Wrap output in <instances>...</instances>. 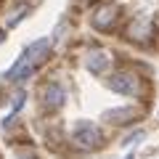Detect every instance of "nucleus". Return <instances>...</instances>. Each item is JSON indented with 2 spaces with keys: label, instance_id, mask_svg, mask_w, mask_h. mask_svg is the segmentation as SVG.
<instances>
[{
  "label": "nucleus",
  "instance_id": "f03ea898",
  "mask_svg": "<svg viewBox=\"0 0 159 159\" xmlns=\"http://www.w3.org/2000/svg\"><path fill=\"white\" fill-rule=\"evenodd\" d=\"M72 141H74V146L77 148H82V151H93V148L101 143V130H98L93 122H77L74 125V135H72Z\"/></svg>",
  "mask_w": 159,
  "mask_h": 159
},
{
  "label": "nucleus",
  "instance_id": "1a4fd4ad",
  "mask_svg": "<svg viewBox=\"0 0 159 159\" xmlns=\"http://www.w3.org/2000/svg\"><path fill=\"white\" fill-rule=\"evenodd\" d=\"M21 16H24V8H19V11L13 13L11 19H8V27H13V24H19V19H21Z\"/></svg>",
  "mask_w": 159,
  "mask_h": 159
},
{
  "label": "nucleus",
  "instance_id": "423d86ee",
  "mask_svg": "<svg viewBox=\"0 0 159 159\" xmlns=\"http://www.w3.org/2000/svg\"><path fill=\"white\" fill-rule=\"evenodd\" d=\"M141 117V109L138 106H125V109H109L103 111V122H111V125H127V122H135Z\"/></svg>",
  "mask_w": 159,
  "mask_h": 159
},
{
  "label": "nucleus",
  "instance_id": "6e6552de",
  "mask_svg": "<svg viewBox=\"0 0 159 159\" xmlns=\"http://www.w3.org/2000/svg\"><path fill=\"white\" fill-rule=\"evenodd\" d=\"M148 34H151V21L143 19V16H138L135 21L127 27V37H130V40H146Z\"/></svg>",
  "mask_w": 159,
  "mask_h": 159
},
{
  "label": "nucleus",
  "instance_id": "20e7f679",
  "mask_svg": "<svg viewBox=\"0 0 159 159\" xmlns=\"http://www.w3.org/2000/svg\"><path fill=\"white\" fill-rule=\"evenodd\" d=\"M119 16V6L117 3H103L101 8H96V13H93V27L96 29H109L114 21H117Z\"/></svg>",
  "mask_w": 159,
  "mask_h": 159
},
{
  "label": "nucleus",
  "instance_id": "39448f33",
  "mask_svg": "<svg viewBox=\"0 0 159 159\" xmlns=\"http://www.w3.org/2000/svg\"><path fill=\"white\" fill-rule=\"evenodd\" d=\"M85 66H88V72H93V74H106L109 72V66H111V53L109 51H90L85 56Z\"/></svg>",
  "mask_w": 159,
  "mask_h": 159
},
{
  "label": "nucleus",
  "instance_id": "0eeeda50",
  "mask_svg": "<svg viewBox=\"0 0 159 159\" xmlns=\"http://www.w3.org/2000/svg\"><path fill=\"white\" fill-rule=\"evenodd\" d=\"M61 103H64V88L58 85V82H48V85L43 88V109L53 111V109H58Z\"/></svg>",
  "mask_w": 159,
  "mask_h": 159
},
{
  "label": "nucleus",
  "instance_id": "f257e3e1",
  "mask_svg": "<svg viewBox=\"0 0 159 159\" xmlns=\"http://www.w3.org/2000/svg\"><path fill=\"white\" fill-rule=\"evenodd\" d=\"M48 53H51V40H45V37L34 40L32 45L24 48V53L16 58V64L6 72V80H11V82H24V80L37 69V64H43L48 58Z\"/></svg>",
  "mask_w": 159,
  "mask_h": 159
},
{
  "label": "nucleus",
  "instance_id": "7ed1b4c3",
  "mask_svg": "<svg viewBox=\"0 0 159 159\" xmlns=\"http://www.w3.org/2000/svg\"><path fill=\"white\" fill-rule=\"evenodd\" d=\"M106 88L119 93V96H138L141 93V80L130 72H117L106 80Z\"/></svg>",
  "mask_w": 159,
  "mask_h": 159
}]
</instances>
